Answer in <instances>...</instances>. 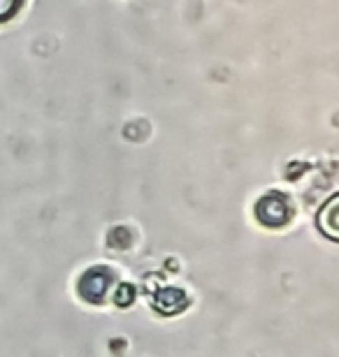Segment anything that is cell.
I'll use <instances>...</instances> for the list:
<instances>
[{"label":"cell","mask_w":339,"mask_h":357,"mask_svg":"<svg viewBox=\"0 0 339 357\" xmlns=\"http://www.w3.org/2000/svg\"><path fill=\"white\" fill-rule=\"evenodd\" d=\"M21 5H24V0H0V21L12 19Z\"/></svg>","instance_id":"6da1fadb"}]
</instances>
